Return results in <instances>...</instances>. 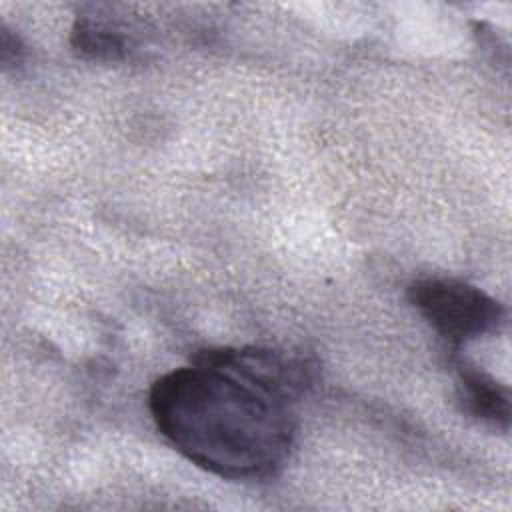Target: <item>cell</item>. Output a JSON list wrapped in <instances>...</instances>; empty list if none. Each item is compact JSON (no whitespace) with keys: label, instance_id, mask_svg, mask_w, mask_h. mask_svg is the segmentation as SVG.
<instances>
[{"label":"cell","instance_id":"6","mask_svg":"<svg viewBox=\"0 0 512 512\" xmlns=\"http://www.w3.org/2000/svg\"><path fill=\"white\" fill-rule=\"evenodd\" d=\"M26 56V46L20 40L16 32H12L8 26L2 24L0 28V62L4 70L18 68L24 62Z\"/></svg>","mask_w":512,"mask_h":512},{"label":"cell","instance_id":"1","mask_svg":"<svg viewBox=\"0 0 512 512\" xmlns=\"http://www.w3.org/2000/svg\"><path fill=\"white\" fill-rule=\"evenodd\" d=\"M148 408L182 456L228 480L274 476L294 444L288 404L208 364L192 362L160 376Z\"/></svg>","mask_w":512,"mask_h":512},{"label":"cell","instance_id":"5","mask_svg":"<svg viewBox=\"0 0 512 512\" xmlns=\"http://www.w3.org/2000/svg\"><path fill=\"white\" fill-rule=\"evenodd\" d=\"M70 44L78 56L100 62H116L126 58L130 52V40L118 26L92 16L76 18Z\"/></svg>","mask_w":512,"mask_h":512},{"label":"cell","instance_id":"4","mask_svg":"<svg viewBox=\"0 0 512 512\" xmlns=\"http://www.w3.org/2000/svg\"><path fill=\"white\" fill-rule=\"evenodd\" d=\"M458 402L472 418L498 430L510 426V392L494 376L470 362L456 364Z\"/></svg>","mask_w":512,"mask_h":512},{"label":"cell","instance_id":"2","mask_svg":"<svg viewBox=\"0 0 512 512\" xmlns=\"http://www.w3.org/2000/svg\"><path fill=\"white\" fill-rule=\"evenodd\" d=\"M408 300L454 346L492 334L504 322V308L496 298L456 278H420L410 284Z\"/></svg>","mask_w":512,"mask_h":512},{"label":"cell","instance_id":"3","mask_svg":"<svg viewBox=\"0 0 512 512\" xmlns=\"http://www.w3.org/2000/svg\"><path fill=\"white\" fill-rule=\"evenodd\" d=\"M192 362L222 368L288 406L304 396L316 378V368L306 356L264 346L204 348Z\"/></svg>","mask_w":512,"mask_h":512}]
</instances>
